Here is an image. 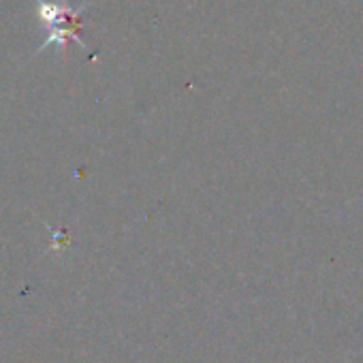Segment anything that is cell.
<instances>
[{"instance_id": "6da1fadb", "label": "cell", "mask_w": 363, "mask_h": 363, "mask_svg": "<svg viewBox=\"0 0 363 363\" xmlns=\"http://www.w3.org/2000/svg\"><path fill=\"white\" fill-rule=\"evenodd\" d=\"M86 5L88 3L84 0L79 9H71L67 3H45V0H39L37 16L45 24V28L50 30V37L45 39V43L37 52H43L50 45H56L60 52H65L69 41H75L82 50H86V43L79 37L82 13H84Z\"/></svg>"}]
</instances>
